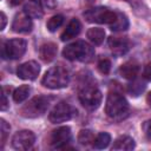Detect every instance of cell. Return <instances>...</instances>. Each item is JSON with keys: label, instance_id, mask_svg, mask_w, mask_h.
<instances>
[{"label": "cell", "instance_id": "cell-1", "mask_svg": "<svg viewBox=\"0 0 151 151\" xmlns=\"http://www.w3.org/2000/svg\"><path fill=\"white\" fill-rule=\"evenodd\" d=\"M63 55L71 61L88 63L94 57V50L86 41L79 40L67 45L63 50Z\"/></svg>", "mask_w": 151, "mask_h": 151}, {"label": "cell", "instance_id": "cell-26", "mask_svg": "<svg viewBox=\"0 0 151 151\" xmlns=\"http://www.w3.org/2000/svg\"><path fill=\"white\" fill-rule=\"evenodd\" d=\"M98 70L103 74H107L111 70V61L109 59H101L98 63Z\"/></svg>", "mask_w": 151, "mask_h": 151}, {"label": "cell", "instance_id": "cell-34", "mask_svg": "<svg viewBox=\"0 0 151 151\" xmlns=\"http://www.w3.org/2000/svg\"><path fill=\"white\" fill-rule=\"evenodd\" d=\"M146 103H147V105L151 107V91L147 93V96H146Z\"/></svg>", "mask_w": 151, "mask_h": 151}, {"label": "cell", "instance_id": "cell-4", "mask_svg": "<svg viewBox=\"0 0 151 151\" xmlns=\"http://www.w3.org/2000/svg\"><path fill=\"white\" fill-rule=\"evenodd\" d=\"M51 99L52 98L45 97V96H38L32 98L27 104H25L21 107L20 110L21 116L25 118H37L42 116L46 112Z\"/></svg>", "mask_w": 151, "mask_h": 151}, {"label": "cell", "instance_id": "cell-30", "mask_svg": "<svg viewBox=\"0 0 151 151\" xmlns=\"http://www.w3.org/2000/svg\"><path fill=\"white\" fill-rule=\"evenodd\" d=\"M143 129H144V131H145L146 136L151 138V119L144 123V125H143Z\"/></svg>", "mask_w": 151, "mask_h": 151}, {"label": "cell", "instance_id": "cell-32", "mask_svg": "<svg viewBox=\"0 0 151 151\" xmlns=\"http://www.w3.org/2000/svg\"><path fill=\"white\" fill-rule=\"evenodd\" d=\"M0 20H1L0 29L2 31V29L5 28V26H6V21H7V20H6V15H5V13H4V12H1V19H0Z\"/></svg>", "mask_w": 151, "mask_h": 151}, {"label": "cell", "instance_id": "cell-27", "mask_svg": "<svg viewBox=\"0 0 151 151\" xmlns=\"http://www.w3.org/2000/svg\"><path fill=\"white\" fill-rule=\"evenodd\" d=\"M0 123H1V147H4L5 140H6V136H7V133L9 132L11 126L6 123V120H5V119H1V120H0Z\"/></svg>", "mask_w": 151, "mask_h": 151}, {"label": "cell", "instance_id": "cell-9", "mask_svg": "<svg viewBox=\"0 0 151 151\" xmlns=\"http://www.w3.org/2000/svg\"><path fill=\"white\" fill-rule=\"evenodd\" d=\"M35 142V136L29 130L18 131L12 138V146L15 150H28L33 146Z\"/></svg>", "mask_w": 151, "mask_h": 151}, {"label": "cell", "instance_id": "cell-12", "mask_svg": "<svg viewBox=\"0 0 151 151\" xmlns=\"http://www.w3.org/2000/svg\"><path fill=\"white\" fill-rule=\"evenodd\" d=\"M33 24L31 18L24 12L19 13L14 17L13 22H12V29L15 33H28L32 31Z\"/></svg>", "mask_w": 151, "mask_h": 151}, {"label": "cell", "instance_id": "cell-5", "mask_svg": "<svg viewBox=\"0 0 151 151\" xmlns=\"http://www.w3.org/2000/svg\"><path fill=\"white\" fill-rule=\"evenodd\" d=\"M101 92L94 86H85L79 91V100L87 110H96L101 103Z\"/></svg>", "mask_w": 151, "mask_h": 151}, {"label": "cell", "instance_id": "cell-28", "mask_svg": "<svg viewBox=\"0 0 151 151\" xmlns=\"http://www.w3.org/2000/svg\"><path fill=\"white\" fill-rule=\"evenodd\" d=\"M42 6L47 9H54L57 7V0H41Z\"/></svg>", "mask_w": 151, "mask_h": 151}, {"label": "cell", "instance_id": "cell-23", "mask_svg": "<svg viewBox=\"0 0 151 151\" xmlns=\"http://www.w3.org/2000/svg\"><path fill=\"white\" fill-rule=\"evenodd\" d=\"M94 134L90 131V130H81L78 134V142L81 144V145H90V144H93L94 142Z\"/></svg>", "mask_w": 151, "mask_h": 151}, {"label": "cell", "instance_id": "cell-16", "mask_svg": "<svg viewBox=\"0 0 151 151\" xmlns=\"http://www.w3.org/2000/svg\"><path fill=\"white\" fill-rule=\"evenodd\" d=\"M138 71H139V66H138V64L134 63V61H127V63L123 64V65L119 67V70H118L119 74H120L123 78L129 79V80L134 79V78L137 77V74H138Z\"/></svg>", "mask_w": 151, "mask_h": 151}, {"label": "cell", "instance_id": "cell-33", "mask_svg": "<svg viewBox=\"0 0 151 151\" xmlns=\"http://www.w3.org/2000/svg\"><path fill=\"white\" fill-rule=\"evenodd\" d=\"M22 2V0H8V4L11 5V6H18V5H20Z\"/></svg>", "mask_w": 151, "mask_h": 151}, {"label": "cell", "instance_id": "cell-7", "mask_svg": "<svg viewBox=\"0 0 151 151\" xmlns=\"http://www.w3.org/2000/svg\"><path fill=\"white\" fill-rule=\"evenodd\" d=\"M27 42L24 39H12L2 45L1 55L4 59H19L26 52Z\"/></svg>", "mask_w": 151, "mask_h": 151}, {"label": "cell", "instance_id": "cell-13", "mask_svg": "<svg viewBox=\"0 0 151 151\" xmlns=\"http://www.w3.org/2000/svg\"><path fill=\"white\" fill-rule=\"evenodd\" d=\"M109 46H110L111 52L114 55H123L130 50V44L127 39L122 38V37H110Z\"/></svg>", "mask_w": 151, "mask_h": 151}, {"label": "cell", "instance_id": "cell-25", "mask_svg": "<svg viewBox=\"0 0 151 151\" xmlns=\"http://www.w3.org/2000/svg\"><path fill=\"white\" fill-rule=\"evenodd\" d=\"M145 88V84L139 81V80H136L133 81L132 84L129 85V92L131 93V96H138L140 94Z\"/></svg>", "mask_w": 151, "mask_h": 151}, {"label": "cell", "instance_id": "cell-15", "mask_svg": "<svg viewBox=\"0 0 151 151\" xmlns=\"http://www.w3.org/2000/svg\"><path fill=\"white\" fill-rule=\"evenodd\" d=\"M57 45L53 42H46L44 45H41L40 50H39V55L40 59L45 63H51L52 60H54L55 55H57Z\"/></svg>", "mask_w": 151, "mask_h": 151}, {"label": "cell", "instance_id": "cell-18", "mask_svg": "<svg viewBox=\"0 0 151 151\" xmlns=\"http://www.w3.org/2000/svg\"><path fill=\"white\" fill-rule=\"evenodd\" d=\"M86 35L93 45H100L105 39V31L99 27H93L87 31Z\"/></svg>", "mask_w": 151, "mask_h": 151}, {"label": "cell", "instance_id": "cell-10", "mask_svg": "<svg viewBox=\"0 0 151 151\" xmlns=\"http://www.w3.org/2000/svg\"><path fill=\"white\" fill-rule=\"evenodd\" d=\"M72 132L68 126H60L51 133L50 144L55 149H63L71 140Z\"/></svg>", "mask_w": 151, "mask_h": 151}, {"label": "cell", "instance_id": "cell-24", "mask_svg": "<svg viewBox=\"0 0 151 151\" xmlns=\"http://www.w3.org/2000/svg\"><path fill=\"white\" fill-rule=\"evenodd\" d=\"M63 22H64V17L63 15H60V14L53 15L52 18L48 19V21L46 24V27H47V29L50 32H54L63 25Z\"/></svg>", "mask_w": 151, "mask_h": 151}, {"label": "cell", "instance_id": "cell-11", "mask_svg": "<svg viewBox=\"0 0 151 151\" xmlns=\"http://www.w3.org/2000/svg\"><path fill=\"white\" fill-rule=\"evenodd\" d=\"M39 72H40V66L34 60H29L21 64L17 70L18 77L22 80H34L38 77Z\"/></svg>", "mask_w": 151, "mask_h": 151}, {"label": "cell", "instance_id": "cell-21", "mask_svg": "<svg viewBox=\"0 0 151 151\" xmlns=\"http://www.w3.org/2000/svg\"><path fill=\"white\" fill-rule=\"evenodd\" d=\"M31 92V87L28 85H21L18 88H15V91L13 92V99L15 103H22L24 100H26L29 96Z\"/></svg>", "mask_w": 151, "mask_h": 151}, {"label": "cell", "instance_id": "cell-14", "mask_svg": "<svg viewBox=\"0 0 151 151\" xmlns=\"http://www.w3.org/2000/svg\"><path fill=\"white\" fill-rule=\"evenodd\" d=\"M80 29H81V24L78 19H72L68 25L66 26V28L64 29V32L61 33L60 35V39L63 41H66V40H71L73 38H76L79 33H80Z\"/></svg>", "mask_w": 151, "mask_h": 151}, {"label": "cell", "instance_id": "cell-31", "mask_svg": "<svg viewBox=\"0 0 151 151\" xmlns=\"http://www.w3.org/2000/svg\"><path fill=\"white\" fill-rule=\"evenodd\" d=\"M8 106V101H7V98H6V94L5 92H2V101H1V110L5 111Z\"/></svg>", "mask_w": 151, "mask_h": 151}, {"label": "cell", "instance_id": "cell-3", "mask_svg": "<svg viewBox=\"0 0 151 151\" xmlns=\"http://www.w3.org/2000/svg\"><path fill=\"white\" fill-rule=\"evenodd\" d=\"M129 111V103L127 100L117 92L109 93L105 104V112L110 118L119 119L124 117Z\"/></svg>", "mask_w": 151, "mask_h": 151}, {"label": "cell", "instance_id": "cell-35", "mask_svg": "<svg viewBox=\"0 0 151 151\" xmlns=\"http://www.w3.org/2000/svg\"><path fill=\"white\" fill-rule=\"evenodd\" d=\"M32 1H33V2H37V4H39L41 0H32Z\"/></svg>", "mask_w": 151, "mask_h": 151}, {"label": "cell", "instance_id": "cell-20", "mask_svg": "<svg viewBox=\"0 0 151 151\" xmlns=\"http://www.w3.org/2000/svg\"><path fill=\"white\" fill-rule=\"evenodd\" d=\"M24 12L31 18V19H40L42 17V9L40 8L39 4L37 2H29V4H26L25 7H24Z\"/></svg>", "mask_w": 151, "mask_h": 151}, {"label": "cell", "instance_id": "cell-22", "mask_svg": "<svg viewBox=\"0 0 151 151\" xmlns=\"http://www.w3.org/2000/svg\"><path fill=\"white\" fill-rule=\"evenodd\" d=\"M111 142V136L107 133V132H100L96 138H94V142H93V146L96 149H105L109 146Z\"/></svg>", "mask_w": 151, "mask_h": 151}, {"label": "cell", "instance_id": "cell-17", "mask_svg": "<svg viewBox=\"0 0 151 151\" xmlns=\"http://www.w3.org/2000/svg\"><path fill=\"white\" fill-rule=\"evenodd\" d=\"M134 147V140L129 136L118 137L112 146V150H132Z\"/></svg>", "mask_w": 151, "mask_h": 151}, {"label": "cell", "instance_id": "cell-36", "mask_svg": "<svg viewBox=\"0 0 151 151\" xmlns=\"http://www.w3.org/2000/svg\"><path fill=\"white\" fill-rule=\"evenodd\" d=\"M87 1H88V2H92V1H93V0H87Z\"/></svg>", "mask_w": 151, "mask_h": 151}, {"label": "cell", "instance_id": "cell-29", "mask_svg": "<svg viewBox=\"0 0 151 151\" xmlns=\"http://www.w3.org/2000/svg\"><path fill=\"white\" fill-rule=\"evenodd\" d=\"M143 77H144V79H146L147 81H151V63L146 64V66L144 67Z\"/></svg>", "mask_w": 151, "mask_h": 151}, {"label": "cell", "instance_id": "cell-19", "mask_svg": "<svg viewBox=\"0 0 151 151\" xmlns=\"http://www.w3.org/2000/svg\"><path fill=\"white\" fill-rule=\"evenodd\" d=\"M129 27V20L126 18L125 14L120 13V12H117V17H116V20L110 25V28L112 31H116V32H119V31H125Z\"/></svg>", "mask_w": 151, "mask_h": 151}, {"label": "cell", "instance_id": "cell-6", "mask_svg": "<svg viewBox=\"0 0 151 151\" xmlns=\"http://www.w3.org/2000/svg\"><path fill=\"white\" fill-rule=\"evenodd\" d=\"M85 19L88 22L96 24H107L111 25L117 17V12L110 11L106 7H94L84 13Z\"/></svg>", "mask_w": 151, "mask_h": 151}, {"label": "cell", "instance_id": "cell-2", "mask_svg": "<svg viewBox=\"0 0 151 151\" xmlns=\"http://www.w3.org/2000/svg\"><path fill=\"white\" fill-rule=\"evenodd\" d=\"M70 83V76L68 72L63 67V66H53L47 72L41 79V84L52 90H58L66 87Z\"/></svg>", "mask_w": 151, "mask_h": 151}, {"label": "cell", "instance_id": "cell-8", "mask_svg": "<svg viewBox=\"0 0 151 151\" xmlns=\"http://www.w3.org/2000/svg\"><path fill=\"white\" fill-rule=\"evenodd\" d=\"M76 113V110L66 101H60L58 103L51 111L48 118L50 122L53 124L58 123H64L66 120H70Z\"/></svg>", "mask_w": 151, "mask_h": 151}]
</instances>
